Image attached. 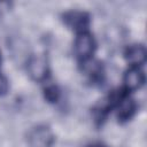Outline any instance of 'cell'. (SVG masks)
I'll return each instance as SVG.
<instances>
[{
    "mask_svg": "<svg viewBox=\"0 0 147 147\" xmlns=\"http://www.w3.org/2000/svg\"><path fill=\"white\" fill-rule=\"evenodd\" d=\"M145 83V74L140 68L131 67L124 75L125 91H136Z\"/></svg>",
    "mask_w": 147,
    "mask_h": 147,
    "instance_id": "obj_6",
    "label": "cell"
},
{
    "mask_svg": "<svg viewBox=\"0 0 147 147\" xmlns=\"http://www.w3.org/2000/svg\"><path fill=\"white\" fill-rule=\"evenodd\" d=\"M64 23L68 28L76 31L77 33L86 32L90 25V16L85 11L71 10L63 15Z\"/></svg>",
    "mask_w": 147,
    "mask_h": 147,
    "instance_id": "obj_4",
    "label": "cell"
},
{
    "mask_svg": "<svg viewBox=\"0 0 147 147\" xmlns=\"http://www.w3.org/2000/svg\"><path fill=\"white\" fill-rule=\"evenodd\" d=\"M30 77L36 82H44L47 79L49 74L48 62L44 55H31L26 64Z\"/></svg>",
    "mask_w": 147,
    "mask_h": 147,
    "instance_id": "obj_1",
    "label": "cell"
},
{
    "mask_svg": "<svg viewBox=\"0 0 147 147\" xmlns=\"http://www.w3.org/2000/svg\"><path fill=\"white\" fill-rule=\"evenodd\" d=\"M91 147H102V146H91Z\"/></svg>",
    "mask_w": 147,
    "mask_h": 147,
    "instance_id": "obj_11",
    "label": "cell"
},
{
    "mask_svg": "<svg viewBox=\"0 0 147 147\" xmlns=\"http://www.w3.org/2000/svg\"><path fill=\"white\" fill-rule=\"evenodd\" d=\"M116 106H117V118L121 122L129 121L134 111H136V102L132 98H130L125 92H121L116 100Z\"/></svg>",
    "mask_w": 147,
    "mask_h": 147,
    "instance_id": "obj_5",
    "label": "cell"
},
{
    "mask_svg": "<svg viewBox=\"0 0 147 147\" xmlns=\"http://www.w3.org/2000/svg\"><path fill=\"white\" fill-rule=\"evenodd\" d=\"M74 48H75L76 55L82 61L91 59L95 51V41H94L93 36L87 31L78 33V36L75 40Z\"/></svg>",
    "mask_w": 147,
    "mask_h": 147,
    "instance_id": "obj_3",
    "label": "cell"
},
{
    "mask_svg": "<svg viewBox=\"0 0 147 147\" xmlns=\"http://www.w3.org/2000/svg\"><path fill=\"white\" fill-rule=\"evenodd\" d=\"M125 59L131 67L139 68L146 61V48L142 45H132L126 49Z\"/></svg>",
    "mask_w": 147,
    "mask_h": 147,
    "instance_id": "obj_7",
    "label": "cell"
},
{
    "mask_svg": "<svg viewBox=\"0 0 147 147\" xmlns=\"http://www.w3.org/2000/svg\"><path fill=\"white\" fill-rule=\"evenodd\" d=\"M54 142V134L46 125H39L32 129L28 136V144L30 147H52Z\"/></svg>",
    "mask_w": 147,
    "mask_h": 147,
    "instance_id": "obj_2",
    "label": "cell"
},
{
    "mask_svg": "<svg viewBox=\"0 0 147 147\" xmlns=\"http://www.w3.org/2000/svg\"><path fill=\"white\" fill-rule=\"evenodd\" d=\"M82 64H83V71L92 79H99L101 78L102 76V65L100 62L95 61V60H92L88 59V60H85V61H82Z\"/></svg>",
    "mask_w": 147,
    "mask_h": 147,
    "instance_id": "obj_8",
    "label": "cell"
},
{
    "mask_svg": "<svg viewBox=\"0 0 147 147\" xmlns=\"http://www.w3.org/2000/svg\"><path fill=\"white\" fill-rule=\"evenodd\" d=\"M8 87H9V84H8V80L7 78L0 74V96L1 95H5L8 91Z\"/></svg>",
    "mask_w": 147,
    "mask_h": 147,
    "instance_id": "obj_10",
    "label": "cell"
},
{
    "mask_svg": "<svg viewBox=\"0 0 147 147\" xmlns=\"http://www.w3.org/2000/svg\"><path fill=\"white\" fill-rule=\"evenodd\" d=\"M44 94H45V98L47 101L49 102H56L59 100V96H60V91L57 88L56 85L54 84H48L45 90H44Z\"/></svg>",
    "mask_w": 147,
    "mask_h": 147,
    "instance_id": "obj_9",
    "label": "cell"
}]
</instances>
